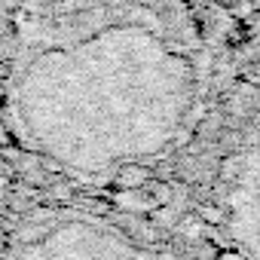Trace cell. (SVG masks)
I'll list each match as a JSON object with an SVG mask.
<instances>
[{"label":"cell","mask_w":260,"mask_h":260,"mask_svg":"<svg viewBox=\"0 0 260 260\" xmlns=\"http://www.w3.org/2000/svg\"><path fill=\"white\" fill-rule=\"evenodd\" d=\"M220 226L245 260H260V132H254L223 166Z\"/></svg>","instance_id":"obj_3"},{"label":"cell","mask_w":260,"mask_h":260,"mask_svg":"<svg viewBox=\"0 0 260 260\" xmlns=\"http://www.w3.org/2000/svg\"><path fill=\"white\" fill-rule=\"evenodd\" d=\"M10 260H187L92 214L58 211L28 223Z\"/></svg>","instance_id":"obj_2"},{"label":"cell","mask_w":260,"mask_h":260,"mask_svg":"<svg viewBox=\"0 0 260 260\" xmlns=\"http://www.w3.org/2000/svg\"><path fill=\"white\" fill-rule=\"evenodd\" d=\"M196 98L187 49L110 0H31L13 64V116L31 147L74 172L162 153Z\"/></svg>","instance_id":"obj_1"}]
</instances>
